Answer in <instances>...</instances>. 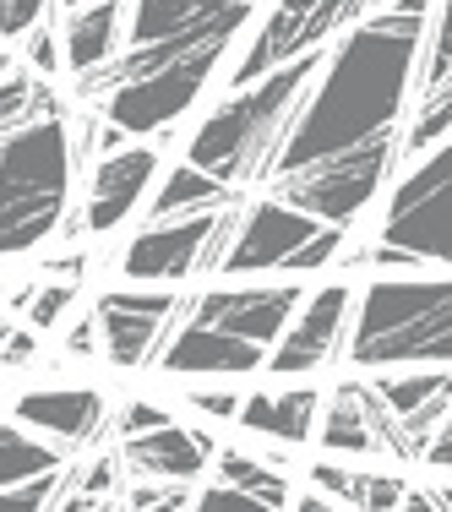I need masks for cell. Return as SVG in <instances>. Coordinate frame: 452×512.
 Listing matches in <instances>:
<instances>
[{
  "mask_svg": "<svg viewBox=\"0 0 452 512\" xmlns=\"http://www.w3.org/2000/svg\"><path fill=\"white\" fill-rule=\"evenodd\" d=\"M431 11L436 0H398L393 11L349 22L338 50L322 55V66H316L311 88H305L311 99H300L267 175H284V169H300L322 153L354 148L376 131H393L398 109L409 99L414 66H420V39Z\"/></svg>",
  "mask_w": 452,
  "mask_h": 512,
  "instance_id": "6da1fadb",
  "label": "cell"
},
{
  "mask_svg": "<svg viewBox=\"0 0 452 512\" xmlns=\"http://www.w3.org/2000/svg\"><path fill=\"white\" fill-rule=\"evenodd\" d=\"M316 66H322V50L295 55L289 66H273L256 82H246V88H235L197 126L186 164L218 175L224 186H256V180H267L273 153H278V142H284L289 120H295L305 88H311Z\"/></svg>",
  "mask_w": 452,
  "mask_h": 512,
  "instance_id": "7a4b0ae2",
  "label": "cell"
},
{
  "mask_svg": "<svg viewBox=\"0 0 452 512\" xmlns=\"http://www.w3.org/2000/svg\"><path fill=\"white\" fill-rule=\"evenodd\" d=\"M71 175H77V158L60 115L28 120L0 137V262L28 256L60 235Z\"/></svg>",
  "mask_w": 452,
  "mask_h": 512,
  "instance_id": "3957f363",
  "label": "cell"
},
{
  "mask_svg": "<svg viewBox=\"0 0 452 512\" xmlns=\"http://www.w3.org/2000/svg\"><path fill=\"white\" fill-rule=\"evenodd\" d=\"M452 289L442 278H376L360 295L349 360L360 371L393 365H447L452 355Z\"/></svg>",
  "mask_w": 452,
  "mask_h": 512,
  "instance_id": "277c9868",
  "label": "cell"
},
{
  "mask_svg": "<svg viewBox=\"0 0 452 512\" xmlns=\"http://www.w3.org/2000/svg\"><path fill=\"white\" fill-rule=\"evenodd\" d=\"M256 0H137L126 28V55L104 60V66L77 77V99H104L115 82L142 77V71L164 66V60H186L202 50H229L235 33L251 22Z\"/></svg>",
  "mask_w": 452,
  "mask_h": 512,
  "instance_id": "5b68a950",
  "label": "cell"
},
{
  "mask_svg": "<svg viewBox=\"0 0 452 512\" xmlns=\"http://www.w3.org/2000/svg\"><path fill=\"white\" fill-rule=\"evenodd\" d=\"M398 164V126L393 131H376V137L354 142V148H338V153H322L300 169H284V175H267V197L300 207L305 218L316 224H354L365 202L382 191L387 169Z\"/></svg>",
  "mask_w": 452,
  "mask_h": 512,
  "instance_id": "8992f818",
  "label": "cell"
},
{
  "mask_svg": "<svg viewBox=\"0 0 452 512\" xmlns=\"http://www.w3.org/2000/svg\"><path fill=\"white\" fill-rule=\"evenodd\" d=\"M224 55L229 50H202V55L164 60V66L142 71V77L115 82V88L99 99L104 104L99 115L109 120V126H120L126 137H169V126L207 93V82H213V71H218Z\"/></svg>",
  "mask_w": 452,
  "mask_h": 512,
  "instance_id": "52a82bcc",
  "label": "cell"
},
{
  "mask_svg": "<svg viewBox=\"0 0 452 512\" xmlns=\"http://www.w3.org/2000/svg\"><path fill=\"white\" fill-rule=\"evenodd\" d=\"M235 213H175V218H153V229H142L126 251H120V273L131 284H180L191 273H213L218 251H224Z\"/></svg>",
  "mask_w": 452,
  "mask_h": 512,
  "instance_id": "ba28073f",
  "label": "cell"
},
{
  "mask_svg": "<svg viewBox=\"0 0 452 512\" xmlns=\"http://www.w3.org/2000/svg\"><path fill=\"white\" fill-rule=\"evenodd\" d=\"M365 6H371V0H278V6L267 11V22L256 28L251 50L240 55V66L229 71V88H246L262 71L289 66L295 55L322 50L333 33H344L349 22L365 17Z\"/></svg>",
  "mask_w": 452,
  "mask_h": 512,
  "instance_id": "9c48e42d",
  "label": "cell"
},
{
  "mask_svg": "<svg viewBox=\"0 0 452 512\" xmlns=\"http://www.w3.org/2000/svg\"><path fill=\"white\" fill-rule=\"evenodd\" d=\"M447 175H452V153H447V142H442V148H431V158H425V164L393 191L382 246L409 251L420 267H447V251H452Z\"/></svg>",
  "mask_w": 452,
  "mask_h": 512,
  "instance_id": "30bf717a",
  "label": "cell"
},
{
  "mask_svg": "<svg viewBox=\"0 0 452 512\" xmlns=\"http://www.w3.org/2000/svg\"><path fill=\"white\" fill-rule=\"evenodd\" d=\"M180 316L175 289H109L99 295V333H104V355L115 371H142L158 344H164L169 322Z\"/></svg>",
  "mask_w": 452,
  "mask_h": 512,
  "instance_id": "8fae6325",
  "label": "cell"
},
{
  "mask_svg": "<svg viewBox=\"0 0 452 512\" xmlns=\"http://www.w3.org/2000/svg\"><path fill=\"white\" fill-rule=\"evenodd\" d=\"M316 229H322V224L305 218L300 207L267 197V202H256L246 218H235V229H229V240H224V251H218L213 273H273V267L284 273L289 251L305 246Z\"/></svg>",
  "mask_w": 452,
  "mask_h": 512,
  "instance_id": "7c38bea8",
  "label": "cell"
},
{
  "mask_svg": "<svg viewBox=\"0 0 452 512\" xmlns=\"http://www.w3.org/2000/svg\"><path fill=\"white\" fill-rule=\"evenodd\" d=\"M349 284H327L322 295L300 300L295 316L284 322V333H278V349L273 360H262L273 376H305L316 371V365H327L338 355V344H344V327H349Z\"/></svg>",
  "mask_w": 452,
  "mask_h": 512,
  "instance_id": "4fadbf2b",
  "label": "cell"
},
{
  "mask_svg": "<svg viewBox=\"0 0 452 512\" xmlns=\"http://www.w3.org/2000/svg\"><path fill=\"white\" fill-rule=\"evenodd\" d=\"M322 447L333 458H354V453H393V458H414L409 436L398 431V414H387V404L376 398L371 382H344L327 404L322 420Z\"/></svg>",
  "mask_w": 452,
  "mask_h": 512,
  "instance_id": "5bb4252c",
  "label": "cell"
},
{
  "mask_svg": "<svg viewBox=\"0 0 452 512\" xmlns=\"http://www.w3.org/2000/svg\"><path fill=\"white\" fill-rule=\"evenodd\" d=\"M120 453V469H131L137 480H158V485H191L202 480V469L213 463L218 442L207 425H153V431H137L115 447Z\"/></svg>",
  "mask_w": 452,
  "mask_h": 512,
  "instance_id": "9a60e30c",
  "label": "cell"
},
{
  "mask_svg": "<svg viewBox=\"0 0 452 512\" xmlns=\"http://www.w3.org/2000/svg\"><path fill=\"white\" fill-rule=\"evenodd\" d=\"M300 284H246V289H207L197 300V322L207 327H224L235 338H251V344H273L284 333V322L300 306Z\"/></svg>",
  "mask_w": 452,
  "mask_h": 512,
  "instance_id": "2e32d148",
  "label": "cell"
},
{
  "mask_svg": "<svg viewBox=\"0 0 452 512\" xmlns=\"http://www.w3.org/2000/svg\"><path fill=\"white\" fill-rule=\"evenodd\" d=\"M153 175H158V148H115V153H99L82 229L109 235L115 224H126V218L137 213V202L148 197Z\"/></svg>",
  "mask_w": 452,
  "mask_h": 512,
  "instance_id": "e0dca14e",
  "label": "cell"
},
{
  "mask_svg": "<svg viewBox=\"0 0 452 512\" xmlns=\"http://www.w3.org/2000/svg\"><path fill=\"white\" fill-rule=\"evenodd\" d=\"M262 360H267L262 344L235 338L224 327H207V322H191L169 344H158V365L169 376H251L262 371Z\"/></svg>",
  "mask_w": 452,
  "mask_h": 512,
  "instance_id": "ac0fdd59",
  "label": "cell"
},
{
  "mask_svg": "<svg viewBox=\"0 0 452 512\" xmlns=\"http://www.w3.org/2000/svg\"><path fill=\"white\" fill-rule=\"evenodd\" d=\"M17 420L33 425L39 436H50V442L88 447V442H99L109 404L99 387H33V393L17 398Z\"/></svg>",
  "mask_w": 452,
  "mask_h": 512,
  "instance_id": "d6986e66",
  "label": "cell"
},
{
  "mask_svg": "<svg viewBox=\"0 0 452 512\" xmlns=\"http://www.w3.org/2000/svg\"><path fill=\"white\" fill-rule=\"evenodd\" d=\"M120 39H126V0H88V6H71L66 39H60V60L82 77V71L115 60Z\"/></svg>",
  "mask_w": 452,
  "mask_h": 512,
  "instance_id": "ffe728a7",
  "label": "cell"
},
{
  "mask_svg": "<svg viewBox=\"0 0 452 512\" xmlns=\"http://www.w3.org/2000/svg\"><path fill=\"white\" fill-rule=\"evenodd\" d=\"M322 414L316 387H284V393H251L240 398L235 420L256 436H278V442H311V425Z\"/></svg>",
  "mask_w": 452,
  "mask_h": 512,
  "instance_id": "44dd1931",
  "label": "cell"
},
{
  "mask_svg": "<svg viewBox=\"0 0 452 512\" xmlns=\"http://www.w3.org/2000/svg\"><path fill=\"white\" fill-rule=\"evenodd\" d=\"M235 197H240V186H224L218 175H207V169H197V164H180V169H169V180L158 186L148 213L153 218H175V213H191V207H229Z\"/></svg>",
  "mask_w": 452,
  "mask_h": 512,
  "instance_id": "7402d4cb",
  "label": "cell"
},
{
  "mask_svg": "<svg viewBox=\"0 0 452 512\" xmlns=\"http://www.w3.org/2000/svg\"><path fill=\"white\" fill-rule=\"evenodd\" d=\"M60 463H66V447H50V436H39L33 425H0V485H17Z\"/></svg>",
  "mask_w": 452,
  "mask_h": 512,
  "instance_id": "603a6c76",
  "label": "cell"
},
{
  "mask_svg": "<svg viewBox=\"0 0 452 512\" xmlns=\"http://www.w3.org/2000/svg\"><path fill=\"white\" fill-rule=\"evenodd\" d=\"M50 115H60V104L44 77H33V71H6L0 77V137L28 126V120H50Z\"/></svg>",
  "mask_w": 452,
  "mask_h": 512,
  "instance_id": "cb8c5ba5",
  "label": "cell"
},
{
  "mask_svg": "<svg viewBox=\"0 0 452 512\" xmlns=\"http://www.w3.org/2000/svg\"><path fill=\"white\" fill-rule=\"evenodd\" d=\"M213 463H218V480L240 485L256 507H289V480L278 469H267V463H256L246 453H224V458L213 453Z\"/></svg>",
  "mask_w": 452,
  "mask_h": 512,
  "instance_id": "d4e9b609",
  "label": "cell"
},
{
  "mask_svg": "<svg viewBox=\"0 0 452 512\" xmlns=\"http://www.w3.org/2000/svg\"><path fill=\"white\" fill-rule=\"evenodd\" d=\"M376 398L387 404V414H414L425 404V398H436V393H447V365H420V371H409V376H376Z\"/></svg>",
  "mask_w": 452,
  "mask_h": 512,
  "instance_id": "484cf974",
  "label": "cell"
},
{
  "mask_svg": "<svg viewBox=\"0 0 452 512\" xmlns=\"http://www.w3.org/2000/svg\"><path fill=\"white\" fill-rule=\"evenodd\" d=\"M420 60H425V71H420V99H442L447 82H452V11H447V0H442V17L425 22Z\"/></svg>",
  "mask_w": 452,
  "mask_h": 512,
  "instance_id": "4316f807",
  "label": "cell"
},
{
  "mask_svg": "<svg viewBox=\"0 0 452 512\" xmlns=\"http://www.w3.org/2000/svg\"><path fill=\"white\" fill-rule=\"evenodd\" d=\"M447 131H452V93H442V99H420V120H414V131L403 137V153L442 148Z\"/></svg>",
  "mask_w": 452,
  "mask_h": 512,
  "instance_id": "83f0119b",
  "label": "cell"
},
{
  "mask_svg": "<svg viewBox=\"0 0 452 512\" xmlns=\"http://www.w3.org/2000/svg\"><path fill=\"white\" fill-rule=\"evenodd\" d=\"M403 502V480L398 474H354L349 469V485H344V507H398Z\"/></svg>",
  "mask_w": 452,
  "mask_h": 512,
  "instance_id": "f1b7e54d",
  "label": "cell"
},
{
  "mask_svg": "<svg viewBox=\"0 0 452 512\" xmlns=\"http://www.w3.org/2000/svg\"><path fill=\"white\" fill-rule=\"evenodd\" d=\"M71 306H77V284H39V289H33V300H28L22 311H28V322L44 333V327H55Z\"/></svg>",
  "mask_w": 452,
  "mask_h": 512,
  "instance_id": "f546056e",
  "label": "cell"
},
{
  "mask_svg": "<svg viewBox=\"0 0 452 512\" xmlns=\"http://www.w3.org/2000/svg\"><path fill=\"white\" fill-rule=\"evenodd\" d=\"M115 480H120V453H104L77 485L88 496H71V507H104V491H115Z\"/></svg>",
  "mask_w": 452,
  "mask_h": 512,
  "instance_id": "4dcf8cb0",
  "label": "cell"
},
{
  "mask_svg": "<svg viewBox=\"0 0 452 512\" xmlns=\"http://www.w3.org/2000/svg\"><path fill=\"white\" fill-rule=\"evenodd\" d=\"M44 6L50 0H0V39H22L33 22H44Z\"/></svg>",
  "mask_w": 452,
  "mask_h": 512,
  "instance_id": "1f68e13d",
  "label": "cell"
},
{
  "mask_svg": "<svg viewBox=\"0 0 452 512\" xmlns=\"http://www.w3.org/2000/svg\"><path fill=\"white\" fill-rule=\"evenodd\" d=\"M22 39H28V60H33V77H55L60 71V39L50 28H44V22H33L28 33H22Z\"/></svg>",
  "mask_w": 452,
  "mask_h": 512,
  "instance_id": "d6a6232c",
  "label": "cell"
},
{
  "mask_svg": "<svg viewBox=\"0 0 452 512\" xmlns=\"http://www.w3.org/2000/svg\"><path fill=\"white\" fill-rule=\"evenodd\" d=\"M39 360V327H6V338H0V365H11V371H22V365Z\"/></svg>",
  "mask_w": 452,
  "mask_h": 512,
  "instance_id": "836d02e7",
  "label": "cell"
},
{
  "mask_svg": "<svg viewBox=\"0 0 452 512\" xmlns=\"http://www.w3.org/2000/svg\"><path fill=\"white\" fill-rule=\"evenodd\" d=\"M186 404L197 409V414H207V420H235L240 393H229V387H191Z\"/></svg>",
  "mask_w": 452,
  "mask_h": 512,
  "instance_id": "e575fe53",
  "label": "cell"
},
{
  "mask_svg": "<svg viewBox=\"0 0 452 512\" xmlns=\"http://www.w3.org/2000/svg\"><path fill=\"white\" fill-rule=\"evenodd\" d=\"M169 414L158 409V404H126L115 414V425H120V436H137V431H153V425H164Z\"/></svg>",
  "mask_w": 452,
  "mask_h": 512,
  "instance_id": "d590c367",
  "label": "cell"
},
{
  "mask_svg": "<svg viewBox=\"0 0 452 512\" xmlns=\"http://www.w3.org/2000/svg\"><path fill=\"white\" fill-rule=\"evenodd\" d=\"M66 349H71V355H88V349H93V316H82V322L66 333Z\"/></svg>",
  "mask_w": 452,
  "mask_h": 512,
  "instance_id": "8d00e7d4",
  "label": "cell"
},
{
  "mask_svg": "<svg viewBox=\"0 0 452 512\" xmlns=\"http://www.w3.org/2000/svg\"><path fill=\"white\" fill-rule=\"evenodd\" d=\"M82 267H88V251H71V256H60V262H50L44 273H55V278H77Z\"/></svg>",
  "mask_w": 452,
  "mask_h": 512,
  "instance_id": "74e56055",
  "label": "cell"
},
{
  "mask_svg": "<svg viewBox=\"0 0 452 512\" xmlns=\"http://www.w3.org/2000/svg\"><path fill=\"white\" fill-rule=\"evenodd\" d=\"M6 71H11V55H6V50H0V77H6Z\"/></svg>",
  "mask_w": 452,
  "mask_h": 512,
  "instance_id": "f35d334b",
  "label": "cell"
},
{
  "mask_svg": "<svg viewBox=\"0 0 452 512\" xmlns=\"http://www.w3.org/2000/svg\"><path fill=\"white\" fill-rule=\"evenodd\" d=\"M71 6H88V0H66V11H71Z\"/></svg>",
  "mask_w": 452,
  "mask_h": 512,
  "instance_id": "ab89813d",
  "label": "cell"
},
{
  "mask_svg": "<svg viewBox=\"0 0 452 512\" xmlns=\"http://www.w3.org/2000/svg\"><path fill=\"white\" fill-rule=\"evenodd\" d=\"M6 327H11V322H6V316H0V338H6Z\"/></svg>",
  "mask_w": 452,
  "mask_h": 512,
  "instance_id": "60d3db41",
  "label": "cell"
},
{
  "mask_svg": "<svg viewBox=\"0 0 452 512\" xmlns=\"http://www.w3.org/2000/svg\"><path fill=\"white\" fill-rule=\"evenodd\" d=\"M371 6H376V0H371Z\"/></svg>",
  "mask_w": 452,
  "mask_h": 512,
  "instance_id": "b9f144b4",
  "label": "cell"
}]
</instances>
